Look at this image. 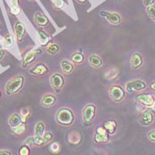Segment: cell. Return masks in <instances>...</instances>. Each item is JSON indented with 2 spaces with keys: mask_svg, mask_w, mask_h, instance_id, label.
<instances>
[{
  "mask_svg": "<svg viewBox=\"0 0 155 155\" xmlns=\"http://www.w3.org/2000/svg\"><path fill=\"white\" fill-rule=\"evenodd\" d=\"M21 122H22V119L21 117V114H17V113L12 114V115L10 116L9 120H8V123H9V125H10V127L12 129L14 128V127H16V126H18Z\"/></svg>",
  "mask_w": 155,
  "mask_h": 155,
  "instance_id": "cell-23",
  "label": "cell"
},
{
  "mask_svg": "<svg viewBox=\"0 0 155 155\" xmlns=\"http://www.w3.org/2000/svg\"><path fill=\"white\" fill-rule=\"evenodd\" d=\"M143 57L140 53L136 52L132 55L131 59H130V66H131L132 69H134V70L139 69L143 66Z\"/></svg>",
  "mask_w": 155,
  "mask_h": 155,
  "instance_id": "cell-15",
  "label": "cell"
},
{
  "mask_svg": "<svg viewBox=\"0 0 155 155\" xmlns=\"http://www.w3.org/2000/svg\"><path fill=\"white\" fill-rule=\"evenodd\" d=\"M126 91L121 85L118 84H113L108 89V95L112 101L114 103H120L126 97Z\"/></svg>",
  "mask_w": 155,
  "mask_h": 155,
  "instance_id": "cell-4",
  "label": "cell"
},
{
  "mask_svg": "<svg viewBox=\"0 0 155 155\" xmlns=\"http://www.w3.org/2000/svg\"><path fill=\"white\" fill-rule=\"evenodd\" d=\"M24 144L29 146V147H33L35 146V143H34V137H28L25 141H24Z\"/></svg>",
  "mask_w": 155,
  "mask_h": 155,
  "instance_id": "cell-34",
  "label": "cell"
},
{
  "mask_svg": "<svg viewBox=\"0 0 155 155\" xmlns=\"http://www.w3.org/2000/svg\"><path fill=\"white\" fill-rule=\"evenodd\" d=\"M25 77L21 74L16 75L13 78L10 79L5 84V93L8 96H12L17 94L24 86Z\"/></svg>",
  "mask_w": 155,
  "mask_h": 155,
  "instance_id": "cell-2",
  "label": "cell"
},
{
  "mask_svg": "<svg viewBox=\"0 0 155 155\" xmlns=\"http://www.w3.org/2000/svg\"><path fill=\"white\" fill-rule=\"evenodd\" d=\"M57 103V97L52 93H47L43 96L41 104L44 107L50 108L53 107Z\"/></svg>",
  "mask_w": 155,
  "mask_h": 155,
  "instance_id": "cell-11",
  "label": "cell"
},
{
  "mask_svg": "<svg viewBox=\"0 0 155 155\" xmlns=\"http://www.w3.org/2000/svg\"><path fill=\"white\" fill-rule=\"evenodd\" d=\"M8 4L11 8H17L20 7V2L19 0H8Z\"/></svg>",
  "mask_w": 155,
  "mask_h": 155,
  "instance_id": "cell-35",
  "label": "cell"
},
{
  "mask_svg": "<svg viewBox=\"0 0 155 155\" xmlns=\"http://www.w3.org/2000/svg\"><path fill=\"white\" fill-rule=\"evenodd\" d=\"M60 51V47L59 46V45H58V44L51 43V44H49L47 46H46V52H47L49 55L54 56V55L58 54Z\"/></svg>",
  "mask_w": 155,
  "mask_h": 155,
  "instance_id": "cell-25",
  "label": "cell"
},
{
  "mask_svg": "<svg viewBox=\"0 0 155 155\" xmlns=\"http://www.w3.org/2000/svg\"><path fill=\"white\" fill-rule=\"evenodd\" d=\"M2 28V25H1V23H0V29Z\"/></svg>",
  "mask_w": 155,
  "mask_h": 155,
  "instance_id": "cell-47",
  "label": "cell"
},
{
  "mask_svg": "<svg viewBox=\"0 0 155 155\" xmlns=\"http://www.w3.org/2000/svg\"><path fill=\"white\" fill-rule=\"evenodd\" d=\"M34 143H35V146H38V147L45 145L43 137H39V136H36V135L34 137Z\"/></svg>",
  "mask_w": 155,
  "mask_h": 155,
  "instance_id": "cell-32",
  "label": "cell"
},
{
  "mask_svg": "<svg viewBox=\"0 0 155 155\" xmlns=\"http://www.w3.org/2000/svg\"><path fill=\"white\" fill-rule=\"evenodd\" d=\"M49 149H50V152H51L52 153H59L61 150V146L58 142H51L50 143Z\"/></svg>",
  "mask_w": 155,
  "mask_h": 155,
  "instance_id": "cell-29",
  "label": "cell"
},
{
  "mask_svg": "<svg viewBox=\"0 0 155 155\" xmlns=\"http://www.w3.org/2000/svg\"><path fill=\"white\" fill-rule=\"evenodd\" d=\"M5 50H4L3 48L0 49V60L5 57Z\"/></svg>",
  "mask_w": 155,
  "mask_h": 155,
  "instance_id": "cell-42",
  "label": "cell"
},
{
  "mask_svg": "<svg viewBox=\"0 0 155 155\" xmlns=\"http://www.w3.org/2000/svg\"><path fill=\"white\" fill-rule=\"evenodd\" d=\"M93 140L96 143L98 144H103V143H107L110 141V135L108 133H97L95 132Z\"/></svg>",
  "mask_w": 155,
  "mask_h": 155,
  "instance_id": "cell-20",
  "label": "cell"
},
{
  "mask_svg": "<svg viewBox=\"0 0 155 155\" xmlns=\"http://www.w3.org/2000/svg\"><path fill=\"white\" fill-rule=\"evenodd\" d=\"M97 107L93 103H89L84 106V107L82 110V119H83V123L85 126H89L93 122L97 115Z\"/></svg>",
  "mask_w": 155,
  "mask_h": 155,
  "instance_id": "cell-3",
  "label": "cell"
},
{
  "mask_svg": "<svg viewBox=\"0 0 155 155\" xmlns=\"http://www.w3.org/2000/svg\"><path fill=\"white\" fill-rule=\"evenodd\" d=\"M70 60L75 64V65H81L85 61V58L83 53L79 52V51H75L71 55Z\"/></svg>",
  "mask_w": 155,
  "mask_h": 155,
  "instance_id": "cell-24",
  "label": "cell"
},
{
  "mask_svg": "<svg viewBox=\"0 0 155 155\" xmlns=\"http://www.w3.org/2000/svg\"><path fill=\"white\" fill-rule=\"evenodd\" d=\"M12 154V152L6 149H0V155H11Z\"/></svg>",
  "mask_w": 155,
  "mask_h": 155,
  "instance_id": "cell-38",
  "label": "cell"
},
{
  "mask_svg": "<svg viewBox=\"0 0 155 155\" xmlns=\"http://www.w3.org/2000/svg\"><path fill=\"white\" fill-rule=\"evenodd\" d=\"M34 21H35V23L39 27H46L49 24V19L44 13L40 12H37L35 13Z\"/></svg>",
  "mask_w": 155,
  "mask_h": 155,
  "instance_id": "cell-18",
  "label": "cell"
},
{
  "mask_svg": "<svg viewBox=\"0 0 155 155\" xmlns=\"http://www.w3.org/2000/svg\"><path fill=\"white\" fill-rule=\"evenodd\" d=\"M50 84L55 92L60 93L66 84V79L64 76V74L59 73V72L53 73L50 77Z\"/></svg>",
  "mask_w": 155,
  "mask_h": 155,
  "instance_id": "cell-5",
  "label": "cell"
},
{
  "mask_svg": "<svg viewBox=\"0 0 155 155\" xmlns=\"http://www.w3.org/2000/svg\"><path fill=\"white\" fill-rule=\"evenodd\" d=\"M14 33L18 42H21L26 35V28L21 21H16L14 24Z\"/></svg>",
  "mask_w": 155,
  "mask_h": 155,
  "instance_id": "cell-14",
  "label": "cell"
},
{
  "mask_svg": "<svg viewBox=\"0 0 155 155\" xmlns=\"http://www.w3.org/2000/svg\"><path fill=\"white\" fill-rule=\"evenodd\" d=\"M51 36H49L44 31L39 30L38 31V36H37V41L41 46H47L51 42Z\"/></svg>",
  "mask_w": 155,
  "mask_h": 155,
  "instance_id": "cell-21",
  "label": "cell"
},
{
  "mask_svg": "<svg viewBox=\"0 0 155 155\" xmlns=\"http://www.w3.org/2000/svg\"><path fill=\"white\" fill-rule=\"evenodd\" d=\"M146 12L148 14V16L155 22V5H150L148 7H146Z\"/></svg>",
  "mask_w": 155,
  "mask_h": 155,
  "instance_id": "cell-30",
  "label": "cell"
},
{
  "mask_svg": "<svg viewBox=\"0 0 155 155\" xmlns=\"http://www.w3.org/2000/svg\"><path fill=\"white\" fill-rule=\"evenodd\" d=\"M43 138H44L45 145L50 144V143L53 141V139H54V135H53L52 132L45 131V133L44 136H43Z\"/></svg>",
  "mask_w": 155,
  "mask_h": 155,
  "instance_id": "cell-28",
  "label": "cell"
},
{
  "mask_svg": "<svg viewBox=\"0 0 155 155\" xmlns=\"http://www.w3.org/2000/svg\"><path fill=\"white\" fill-rule=\"evenodd\" d=\"M26 131V124L25 122H21V124H19L18 126L12 128V132L18 136H21L24 134V132Z\"/></svg>",
  "mask_w": 155,
  "mask_h": 155,
  "instance_id": "cell-27",
  "label": "cell"
},
{
  "mask_svg": "<svg viewBox=\"0 0 155 155\" xmlns=\"http://www.w3.org/2000/svg\"><path fill=\"white\" fill-rule=\"evenodd\" d=\"M29 72L36 76H43L45 75L49 72V68H47V66L44 63H38L35 66H33L30 69Z\"/></svg>",
  "mask_w": 155,
  "mask_h": 155,
  "instance_id": "cell-10",
  "label": "cell"
},
{
  "mask_svg": "<svg viewBox=\"0 0 155 155\" xmlns=\"http://www.w3.org/2000/svg\"><path fill=\"white\" fill-rule=\"evenodd\" d=\"M20 114H21V117L22 119V122H26V120H28V118L30 115V113H29V110L28 108H23L21 110Z\"/></svg>",
  "mask_w": 155,
  "mask_h": 155,
  "instance_id": "cell-31",
  "label": "cell"
},
{
  "mask_svg": "<svg viewBox=\"0 0 155 155\" xmlns=\"http://www.w3.org/2000/svg\"><path fill=\"white\" fill-rule=\"evenodd\" d=\"M40 52H41V51H40V50H39V49H37V50H34V51H31L28 52V53L25 55V57L23 58L22 67H23V68H26L28 65H29V64L33 63V62L36 60V56H37V54H39Z\"/></svg>",
  "mask_w": 155,
  "mask_h": 155,
  "instance_id": "cell-16",
  "label": "cell"
},
{
  "mask_svg": "<svg viewBox=\"0 0 155 155\" xmlns=\"http://www.w3.org/2000/svg\"><path fill=\"white\" fill-rule=\"evenodd\" d=\"M5 42L6 44H8V46L12 45V38H11V36H9V35L5 36Z\"/></svg>",
  "mask_w": 155,
  "mask_h": 155,
  "instance_id": "cell-39",
  "label": "cell"
},
{
  "mask_svg": "<svg viewBox=\"0 0 155 155\" xmlns=\"http://www.w3.org/2000/svg\"><path fill=\"white\" fill-rule=\"evenodd\" d=\"M104 128L106 129V130L107 131V133L110 136H113L115 134V132L117 130L118 128V124L116 122V120H107L103 123Z\"/></svg>",
  "mask_w": 155,
  "mask_h": 155,
  "instance_id": "cell-19",
  "label": "cell"
},
{
  "mask_svg": "<svg viewBox=\"0 0 155 155\" xmlns=\"http://www.w3.org/2000/svg\"><path fill=\"white\" fill-rule=\"evenodd\" d=\"M119 74V68L117 67H111L109 68L107 71L105 72V78L107 80H113L116 78Z\"/></svg>",
  "mask_w": 155,
  "mask_h": 155,
  "instance_id": "cell-22",
  "label": "cell"
},
{
  "mask_svg": "<svg viewBox=\"0 0 155 155\" xmlns=\"http://www.w3.org/2000/svg\"><path fill=\"white\" fill-rule=\"evenodd\" d=\"M29 146L24 144L22 145L21 148H20V152H19V154L20 155H29L30 154V150H29Z\"/></svg>",
  "mask_w": 155,
  "mask_h": 155,
  "instance_id": "cell-33",
  "label": "cell"
},
{
  "mask_svg": "<svg viewBox=\"0 0 155 155\" xmlns=\"http://www.w3.org/2000/svg\"><path fill=\"white\" fill-rule=\"evenodd\" d=\"M100 15L103 16L104 18H106L107 21L111 25L117 26V25H120L121 23V16L118 12L102 11V12H100Z\"/></svg>",
  "mask_w": 155,
  "mask_h": 155,
  "instance_id": "cell-8",
  "label": "cell"
},
{
  "mask_svg": "<svg viewBox=\"0 0 155 155\" xmlns=\"http://www.w3.org/2000/svg\"><path fill=\"white\" fill-rule=\"evenodd\" d=\"M147 137H148V139L151 142L155 143V130H151V131L149 132L148 135H147Z\"/></svg>",
  "mask_w": 155,
  "mask_h": 155,
  "instance_id": "cell-36",
  "label": "cell"
},
{
  "mask_svg": "<svg viewBox=\"0 0 155 155\" xmlns=\"http://www.w3.org/2000/svg\"><path fill=\"white\" fill-rule=\"evenodd\" d=\"M60 68L64 74H70L75 68V64L71 60H63L60 62Z\"/></svg>",
  "mask_w": 155,
  "mask_h": 155,
  "instance_id": "cell-13",
  "label": "cell"
},
{
  "mask_svg": "<svg viewBox=\"0 0 155 155\" xmlns=\"http://www.w3.org/2000/svg\"><path fill=\"white\" fill-rule=\"evenodd\" d=\"M88 63L89 65L93 68L94 69H98V68H101L103 66H104V61L102 60V58L98 55V54H96V53H92V54H90L88 56Z\"/></svg>",
  "mask_w": 155,
  "mask_h": 155,
  "instance_id": "cell-9",
  "label": "cell"
},
{
  "mask_svg": "<svg viewBox=\"0 0 155 155\" xmlns=\"http://www.w3.org/2000/svg\"><path fill=\"white\" fill-rule=\"evenodd\" d=\"M152 108H153V110H154V111H155V103H154V104H153V106L152 107Z\"/></svg>",
  "mask_w": 155,
  "mask_h": 155,
  "instance_id": "cell-45",
  "label": "cell"
},
{
  "mask_svg": "<svg viewBox=\"0 0 155 155\" xmlns=\"http://www.w3.org/2000/svg\"><path fill=\"white\" fill-rule=\"evenodd\" d=\"M0 97H1V91H0Z\"/></svg>",
  "mask_w": 155,
  "mask_h": 155,
  "instance_id": "cell-48",
  "label": "cell"
},
{
  "mask_svg": "<svg viewBox=\"0 0 155 155\" xmlns=\"http://www.w3.org/2000/svg\"><path fill=\"white\" fill-rule=\"evenodd\" d=\"M154 120V116L153 114V113L150 110H144L143 113L140 115L139 121L143 126H149L151 125Z\"/></svg>",
  "mask_w": 155,
  "mask_h": 155,
  "instance_id": "cell-12",
  "label": "cell"
},
{
  "mask_svg": "<svg viewBox=\"0 0 155 155\" xmlns=\"http://www.w3.org/2000/svg\"><path fill=\"white\" fill-rule=\"evenodd\" d=\"M78 3H80V4H84L85 2H86V0H76Z\"/></svg>",
  "mask_w": 155,
  "mask_h": 155,
  "instance_id": "cell-44",
  "label": "cell"
},
{
  "mask_svg": "<svg viewBox=\"0 0 155 155\" xmlns=\"http://www.w3.org/2000/svg\"><path fill=\"white\" fill-rule=\"evenodd\" d=\"M55 119L61 126L70 127L75 121V114L71 108L63 107L57 111Z\"/></svg>",
  "mask_w": 155,
  "mask_h": 155,
  "instance_id": "cell-1",
  "label": "cell"
},
{
  "mask_svg": "<svg viewBox=\"0 0 155 155\" xmlns=\"http://www.w3.org/2000/svg\"><path fill=\"white\" fill-rule=\"evenodd\" d=\"M20 12H21L20 7H17V8H11V13L13 14V15H17V14H19Z\"/></svg>",
  "mask_w": 155,
  "mask_h": 155,
  "instance_id": "cell-40",
  "label": "cell"
},
{
  "mask_svg": "<svg viewBox=\"0 0 155 155\" xmlns=\"http://www.w3.org/2000/svg\"><path fill=\"white\" fill-rule=\"evenodd\" d=\"M45 133V124L42 120H39L35 126V135L43 137Z\"/></svg>",
  "mask_w": 155,
  "mask_h": 155,
  "instance_id": "cell-26",
  "label": "cell"
},
{
  "mask_svg": "<svg viewBox=\"0 0 155 155\" xmlns=\"http://www.w3.org/2000/svg\"><path fill=\"white\" fill-rule=\"evenodd\" d=\"M54 4H56L57 7L60 8V7L62 6V5H63V1H62V0H55V1H54Z\"/></svg>",
  "mask_w": 155,
  "mask_h": 155,
  "instance_id": "cell-41",
  "label": "cell"
},
{
  "mask_svg": "<svg viewBox=\"0 0 155 155\" xmlns=\"http://www.w3.org/2000/svg\"><path fill=\"white\" fill-rule=\"evenodd\" d=\"M2 46H3V45H2V44L0 43V49H2Z\"/></svg>",
  "mask_w": 155,
  "mask_h": 155,
  "instance_id": "cell-46",
  "label": "cell"
},
{
  "mask_svg": "<svg viewBox=\"0 0 155 155\" xmlns=\"http://www.w3.org/2000/svg\"><path fill=\"white\" fill-rule=\"evenodd\" d=\"M147 84L146 83L140 80V79H136L132 80L125 84V91L129 93H133V92H141L144 90H146Z\"/></svg>",
  "mask_w": 155,
  "mask_h": 155,
  "instance_id": "cell-6",
  "label": "cell"
},
{
  "mask_svg": "<svg viewBox=\"0 0 155 155\" xmlns=\"http://www.w3.org/2000/svg\"><path fill=\"white\" fill-rule=\"evenodd\" d=\"M154 2L155 0H143V5H144L145 7H148V6H150V5H154Z\"/></svg>",
  "mask_w": 155,
  "mask_h": 155,
  "instance_id": "cell-37",
  "label": "cell"
},
{
  "mask_svg": "<svg viewBox=\"0 0 155 155\" xmlns=\"http://www.w3.org/2000/svg\"><path fill=\"white\" fill-rule=\"evenodd\" d=\"M135 99L141 105L147 107H152L155 103V97L149 93H138L136 95Z\"/></svg>",
  "mask_w": 155,
  "mask_h": 155,
  "instance_id": "cell-7",
  "label": "cell"
},
{
  "mask_svg": "<svg viewBox=\"0 0 155 155\" xmlns=\"http://www.w3.org/2000/svg\"><path fill=\"white\" fill-rule=\"evenodd\" d=\"M150 89H151L153 91H154L155 92V81H153L152 84H150Z\"/></svg>",
  "mask_w": 155,
  "mask_h": 155,
  "instance_id": "cell-43",
  "label": "cell"
},
{
  "mask_svg": "<svg viewBox=\"0 0 155 155\" xmlns=\"http://www.w3.org/2000/svg\"><path fill=\"white\" fill-rule=\"evenodd\" d=\"M68 141L70 144L73 145H78L82 141V136L81 133L76 130H73L69 132L68 137Z\"/></svg>",
  "mask_w": 155,
  "mask_h": 155,
  "instance_id": "cell-17",
  "label": "cell"
}]
</instances>
